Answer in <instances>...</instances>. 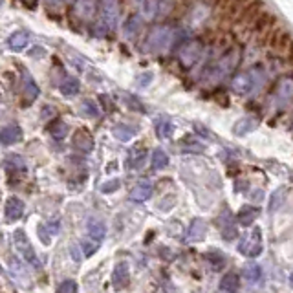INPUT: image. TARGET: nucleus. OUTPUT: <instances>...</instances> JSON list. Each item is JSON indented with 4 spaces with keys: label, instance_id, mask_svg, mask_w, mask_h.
<instances>
[{
    "label": "nucleus",
    "instance_id": "nucleus-1",
    "mask_svg": "<svg viewBox=\"0 0 293 293\" xmlns=\"http://www.w3.org/2000/svg\"><path fill=\"white\" fill-rule=\"evenodd\" d=\"M13 244H15V247L19 249L20 255L26 259V262L33 264V268L40 269V260H38V257H37V253H35L31 242H29L28 235H26L22 229H17L13 233Z\"/></svg>",
    "mask_w": 293,
    "mask_h": 293
},
{
    "label": "nucleus",
    "instance_id": "nucleus-2",
    "mask_svg": "<svg viewBox=\"0 0 293 293\" xmlns=\"http://www.w3.org/2000/svg\"><path fill=\"white\" fill-rule=\"evenodd\" d=\"M99 15H101L103 24L108 29H114L119 22L121 15V6L119 0H99Z\"/></svg>",
    "mask_w": 293,
    "mask_h": 293
},
{
    "label": "nucleus",
    "instance_id": "nucleus-3",
    "mask_svg": "<svg viewBox=\"0 0 293 293\" xmlns=\"http://www.w3.org/2000/svg\"><path fill=\"white\" fill-rule=\"evenodd\" d=\"M238 251L245 257H259L262 253V233L259 227H255L249 235L242 238L238 244Z\"/></svg>",
    "mask_w": 293,
    "mask_h": 293
},
{
    "label": "nucleus",
    "instance_id": "nucleus-4",
    "mask_svg": "<svg viewBox=\"0 0 293 293\" xmlns=\"http://www.w3.org/2000/svg\"><path fill=\"white\" fill-rule=\"evenodd\" d=\"M264 11V0H249L247 4L242 8V11L236 17L235 24L242 26V28H249L253 24V20Z\"/></svg>",
    "mask_w": 293,
    "mask_h": 293
},
{
    "label": "nucleus",
    "instance_id": "nucleus-5",
    "mask_svg": "<svg viewBox=\"0 0 293 293\" xmlns=\"http://www.w3.org/2000/svg\"><path fill=\"white\" fill-rule=\"evenodd\" d=\"M97 6H99V0H73V11H75L77 19L92 20L97 13Z\"/></svg>",
    "mask_w": 293,
    "mask_h": 293
},
{
    "label": "nucleus",
    "instance_id": "nucleus-6",
    "mask_svg": "<svg viewBox=\"0 0 293 293\" xmlns=\"http://www.w3.org/2000/svg\"><path fill=\"white\" fill-rule=\"evenodd\" d=\"M277 28V17H275L271 11H262V13L257 17L255 20H253V24L249 26L247 29H251L253 33H266V31H269V29H273Z\"/></svg>",
    "mask_w": 293,
    "mask_h": 293
},
{
    "label": "nucleus",
    "instance_id": "nucleus-7",
    "mask_svg": "<svg viewBox=\"0 0 293 293\" xmlns=\"http://www.w3.org/2000/svg\"><path fill=\"white\" fill-rule=\"evenodd\" d=\"M130 280V268L129 262H117L112 271V284H114L115 289H123L129 286Z\"/></svg>",
    "mask_w": 293,
    "mask_h": 293
},
{
    "label": "nucleus",
    "instance_id": "nucleus-8",
    "mask_svg": "<svg viewBox=\"0 0 293 293\" xmlns=\"http://www.w3.org/2000/svg\"><path fill=\"white\" fill-rule=\"evenodd\" d=\"M289 44H291V37L286 29L282 28H275L271 37H269V46L277 52H286L289 48Z\"/></svg>",
    "mask_w": 293,
    "mask_h": 293
},
{
    "label": "nucleus",
    "instance_id": "nucleus-9",
    "mask_svg": "<svg viewBox=\"0 0 293 293\" xmlns=\"http://www.w3.org/2000/svg\"><path fill=\"white\" fill-rule=\"evenodd\" d=\"M72 143L77 150H81V152H90L94 149V140H92V136L88 130L85 129H79L73 132L72 136Z\"/></svg>",
    "mask_w": 293,
    "mask_h": 293
},
{
    "label": "nucleus",
    "instance_id": "nucleus-10",
    "mask_svg": "<svg viewBox=\"0 0 293 293\" xmlns=\"http://www.w3.org/2000/svg\"><path fill=\"white\" fill-rule=\"evenodd\" d=\"M20 140H22V129L19 125H8L0 130V143L6 147L19 143Z\"/></svg>",
    "mask_w": 293,
    "mask_h": 293
},
{
    "label": "nucleus",
    "instance_id": "nucleus-11",
    "mask_svg": "<svg viewBox=\"0 0 293 293\" xmlns=\"http://www.w3.org/2000/svg\"><path fill=\"white\" fill-rule=\"evenodd\" d=\"M6 218L10 222H17L22 215H24V202L17 196H11L8 202H6Z\"/></svg>",
    "mask_w": 293,
    "mask_h": 293
},
{
    "label": "nucleus",
    "instance_id": "nucleus-12",
    "mask_svg": "<svg viewBox=\"0 0 293 293\" xmlns=\"http://www.w3.org/2000/svg\"><path fill=\"white\" fill-rule=\"evenodd\" d=\"M152 196V183L149 180H143L130 191V200L132 202H147Z\"/></svg>",
    "mask_w": 293,
    "mask_h": 293
},
{
    "label": "nucleus",
    "instance_id": "nucleus-13",
    "mask_svg": "<svg viewBox=\"0 0 293 293\" xmlns=\"http://www.w3.org/2000/svg\"><path fill=\"white\" fill-rule=\"evenodd\" d=\"M141 28H143V20H141L140 15H130L129 19L125 20V26H123V35H125V38L132 40V38L138 37Z\"/></svg>",
    "mask_w": 293,
    "mask_h": 293
},
{
    "label": "nucleus",
    "instance_id": "nucleus-14",
    "mask_svg": "<svg viewBox=\"0 0 293 293\" xmlns=\"http://www.w3.org/2000/svg\"><path fill=\"white\" fill-rule=\"evenodd\" d=\"M220 231L226 240H233L236 238V226H235V220L231 218V215L227 211L222 213L220 217Z\"/></svg>",
    "mask_w": 293,
    "mask_h": 293
},
{
    "label": "nucleus",
    "instance_id": "nucleus-15",
    "mask_svg": "<svg viewBox=\"0 0 293 293\" xmlns=\"http://www.w3.org/2000/svg\"><path fill=\"white\" fill-rule=\"evenodd\" d=\"M249 0H231L229 4L222 10V15H224V19L229 20V22H233L235 24L236 17H238V13L242 11V8H244L245 4H247Z\"/></svg>",
    "mask_w": 293,
    "mask_h": 293
},
{
    "label": "nucleus",
    "instance_id": "nucleus-16",
    "mask_svg": "<svg viewBox=\"0 0 293 293\" xmlns=\"http://www.w3.org/2000/svg\"><path fill=\"white\" fill-rule=\"evenodd\" d=\"M145 158H147V150L141 147H134V149H130L129 156H127V167L141 169L145 163Z\"/></svg>",
    "mask_w": 293,
    "mask_h": 293
},
{
    "label": "nucleus",
    "instance_id": "nucleus-17",
    "mask_svg": "<svg viewBox=\"0 0 293 293\" xmlns=\"http://www.w3.org/2000/svg\"><path fill=\"white\" fill-rule=\"evenodd\" d=\"M24 97H26V103H33L35 99H37V96H38V87L35 85V81H33V77L29 75L28 72H24Z\"/></svg>",
    "mask_w": 293,
    "mask_h": 293
},
{
    "label": "nucleus",
    "instance_id": "nucleus-18",
    "mask_svg": "<svg viewBox=\"0 0 293 293\" xmlns=\"http://www.w3.org/2000/svg\"><path fill=\"white\" fill-rule=\"evenodd\" d=\"M259 215H260L259 209H255V207H242V211L236 215V220L242 226H251L259 218Z\"/></svg>",
    "mask_w": 293,
    "mask_h": 293
},
{
    "label": "nucleus",
    "instance_id": "nucleus-19",
    "mask_svg": "<svg viewBox=\"0 0 293 293\" xmlns=\"http://www.w3.org/2000/svg\"><path fill=\"white\" fill-rule=\"evenodd\" d=\"M88 235H90V238L94 242H99V244H101V240L105 238V235H106L105 224L99 222V220H92L90 224H88Z\"/></svg>",
    "mask_w": 293,
    "mask_h": 293
},
{
    "label": "nucleus",
    "instance_id": "nucleus-20",
    "mask_svg": "<svg viewBox=\"0 0 293 293\" xmlns=\"http://www.w3.org/2000/svg\"><path fill=\"white\" fill-rule=\"evenodd\" d=\"M112 134H114L115 140L130 141L136 136V129H134V127H129V125H123V123H119V125H115L114 129H112Z\"/></svg>",
    "mask_w": 293,
    "mask_h": 293
},
{
    "label": "nucleus",
    "instance_id": "nucleus-21",
    "mask_svg": "<svg viewBox=\"0 0 293 293\" xmlns=\"http://www.w3.org/2000/svg\"><path fill=\"white\" fill-rule=\"evenodd\" d=\"M205 233H207L205 222L200 220V218L192 220L191 227H189V238H191V240H202L203 236H205Z\"/></svg>",
    "mask_w": 293,
    "mask_h": 293
},
{
    "label": "nucleus",
    "instance_id": "nucleus-22",
    "mask_svg": "<svg viewBox=\"0 0 293 293\" xmlns=\"http://www.w3.org/2000/svg\"><path fill=\"white\" fill-rule=\"evenodd\" d=\"M28 40H29V35L26 31H17L10 37V48L15 50V52H20V50H24L28 46Z\"/></svg>",
    "mask_w": 293,
    "mask_h": 293
},
{
    "label": "nucleus",
    "instance_id": "nucleus-23",
    "mask_svg": "<svg viewBox=\"0 0 293 293\" xmlns=\"http://www.w3.org/2000/svg\"><path fill=\"white\" fill-rule=\"evenodd\" d=\"M220 289L226 293H236L238 289V277L235 273H227L220 282Z\"/></svg>",
    "mask_w": 293,
    "mask_h": 293
},
{
    "label": "nucleus",
    "instance_id": "nucleus-24",
    "mask_svg": "<svg viewBox=\"0 0 293 293\" xmlns=\"http://www.w3.org/2000/svg\"><path fill=\"white\" fill-rule=\"evenodd\" d=\"M61 92H63L64 96H75L77 92H79V81H77L75 77H66L61 85H59Z\"/></svg>",
    "mask_w": 293,
    "mask_h": 293
},
{
    "label": "nucleus",
    "instance_id": "nucleus-25",
    "mask_svg": "<svg viewBox=\"0 0 293 293\" xmlns=\"http://www.w3.org/2000/svg\"><path fill=\"white\" fill-rule=\"evenodd\" d=\"M244 277L249 282H259L260 277H262V269H260L259 264H247L244 268Z\"/></svg>",
    "mask_w": 293,
    "mask_h": 293
},
{
    "label": "nucleus",
    "instance_id": "nucleus-26",
    "mask_svg": "<svg viewBox=\"0 0 293 293\" xmlns=\"http://www.w3.org/2000/svg\"><path fill=\"white\" fill-rule=\"evenodd\" d=\"M6 169L8 171H19V173H26V161L20 156H11L6 159Z\"/></svg>",
    "mask_w": 293,
    "mask_h": 293
},
{
    "label": "nucleus",
    "instance_id": "nucleus-27",
    "mask_svg": "<svg viewBox=\"0 0 293 293\" xmlns=\"http://www.w3.org/2000/svg\"><path fill=\"white\" fill-rule=\"evenodd\" d=\"M50 134H52L55 140H63L64 136H68V125L64 121L57 119L52 127H50Z\"/></svg>",
    "mask_w": 293,
    "mask_h": 293
},
{
    "label": "nucleus",
    "instance_id": "nucleus-28",
    "mask_svg": "<svg viewBox=\"0 0 293 293\" xmlns=\"http://www.w3.org/2000/svg\"><path fill=\"white\" fill-rule=\"evenodd\" d=\"M169 165V156L161 149H156L152 154V167L158 171V169H165Z\"/></svg>",
    "mask_w": 293,
    "mask_h": 293
},
{
    "label": "nucleus",
    "instance_id": "nucleus-29",
    "mask_svg": "<svg viewBox=\"0 0 293 293\" xmlns=\"http://www.w3.org/2000/svg\"><path fill=\"white\" fill-rule=\"evenodd\" d=\"M81 112L87 117H97L99 115V106H97V103H94L92 99H85V101L81 103Z\"/></svg>",
    "mask_w": 293,
    "mask_h": 293
},
{
    "label": "nucleus",
    "instance_id": "nucleus-30",
    "mask_svg": "<svg viewBox=\"0 0 293 293\" xmlns=\"http://www.w3.org/2000/svg\"><path fill=\"white\" fill-rule=\"evenodd\" d=\"M156 132H158L159 138H169V136L173 134V125L169 121H161V123L156 125Z\"/></svg>",
    "mask_w": 293,
    "mask_h": 293
},
{
    "label": "nucleus",
    "instance_id": "nucleus-31",
    "mask_svg": "<svg viewBox=\"0 0 293 293\" xmlns=\"http://www.w3.org/2000/svg\"><path fill=\"white\" fill-rule=\"evenodd\" d=\"M121 187V182L117 178H114V180H108L106 183H103L101 185V192H105V194H108V192H114V191H117V189Z\"/></svg>",
    "mask_w": 293,
    "mask_h": 293
},
{
    "label": "nucleus",
    "instance_id": "nucleus-32",
    "mask_svg": "<svg viewBox=\"0 0 293 293\" xmlns=\"http://www.w3.org/2000/svg\"><path fill=\"white\" fill-rule=\"evenodd\" d=\"M57 293H77V284L75 280H64L61 286H59Z\"/></svg>",
    "mask_w": 293,
    "mask_h": 293
},
{
    "label": "nucleus",
    "instance_id": "nucleus-33",
    "mask_svg": "<svg viewBox=\"0 0 293 293\" xmlns=\"http://www.w3.org/2000/svg\"><path fill=\"white\" fill-rule=\"evenodd\" d=\"M37 231H38V236H40V240H43L44 245H50V244H52V235H50V231L46 229V226H44V224H40Z\"/></svg>",
    "mask_w": 293,
    "mask_h": 293
},
{
    "label": "nucleus",
    "instance_id": "nucleus-34",
    "mask_svg": "<svg viewBox=\"0 0 293 293\" xmlns=\"http://www.w3.org/2000/svg\"><path fill=\"white\" fill-rule=\"evenodd\" d=\"M44 226H46V229L50 231V235H55V233H59V220L50 222V224H44Z\"/></svg>",
    "mask_w": 293,
    "mask_h": 293
},
{
    "label": "nucleus",
    "instance_id": "nucleus-35",
    "mask_svg": "<svg viewBox=\"0 0 293 293\" xmlns=\"http://www.w3.org/2000/svg\"><path fill=\"white\" fill-rule=\"evenodd\" d=\"M44 4L50 6V8H55V6L61 4V0H44Z\"/></svg>",
    "mask_w": 293,
    "mask_h": 293
},
{
    "label": "nucleus",
    "instance_id": "nucleus-36",
    "mask_svg": "<svg viewBox=\"0 0 293 293\" xmlns=\"http://www.w3.org/2000/svg\"><path fill=\"white\" fill-rule=\"evenodd\" d=\"M260 194H262V191H255V200H262V196H260Z\"/></svg>",
    "mask_w": 293,
    "mask_h": 293
},
{
    "label": "nucleus",
    "instance_id": "nucleus-37",
    "mask_svg": "<svg viewBox=\"0 0 293 293\" xmlns=\"http://www.w3.org/2000/svg\"><path fill=\"white\" fill-rule=\"evenodd\" d=\"M289 282H291V286H293V273L289 275Z\"/></svg>",
    "mask_w": 293,
    "mask_h": 293
},
{
    "label": "nucleus",
    "instance_id": "nucleus-38",
    "mask_svg": "<svg viewBox=\"0 0 293 293\" xmlns=\"http://www.w3.org/2000/svg\"><path fill=\"white\" fill-rule=\"evenodd\" d=\"M132 2H141V0H132Z\"/></svg>",
    "mask_w": 293,
    "mask_h": 293
},
{
    "label": "nucleus",
    "instance_id": "nucleus-39",
    "mask_svg": "<svg viewBox=\"0 0 293 293\" xmlns=\"http://www.w3.org/2000/svg\"><path fill=\"white\" fill-rule=\"evenodd\" d=\"M0 271H2V269H0Z\"/></svg>",
    "mask_w": 293,
    "mask_h": 293
},
{
    "label": "nucleus",
    "instance_id": "nucleus-40",
    "mask_svg": "<svg viewBox=\"0 0 293 293\" xmlns=\"http://www.w3.org/2000/svg\"><path fill=\"white\" fill-rule=\"evenodd\" d=\"M68 2H70V0H68Z\"/></svg>",
    "mask_w": 293,
    "mask_h": 293
}]
</instances>
